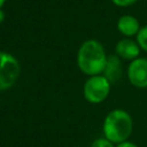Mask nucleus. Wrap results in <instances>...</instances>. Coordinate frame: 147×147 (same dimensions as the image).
Masks as SVG:
<instances>
[{"instance_id": "4468645a", "label": "nucleus", "mask_w": 147, "mask_h": 147, "mask_svg": "<svg viewBox=\"0 0 147 147\" xmlns=\"http://www.w3.org/2000/svg\"><path fill=\"white\" fill-rule=\"evenodd\" d=\"M5 1H6V0H0V9H1V7L3 6V3H5Z\"/></svg>"}, {"instance_id": "9d476101", "label": "nucleus", "mask_w": 147, "mask_h": 147, "mask_svg": "<svg viewBox=\"0 0 147 147\" xmlns=\"http://www.w3.org/2000/svg\"><path fill=\"white\" fill-rule=\"evenodd\" d=\"M90 147H115V145H114L111 141H109L108 139H106V138L103 137V138H98V139H95V140L91 144Z\"/></svg>"}, {"instance_id": "1a4fd4ad", "label": "nucleus", "mask_w": 147, "mask_h": 147, "mask_svg": "<svg viewBox=\"0 0 147 147\" xmlns=\"http://www.w3.org/2000/svg\"><path fill=\"white\" fill-rule=\"evenodd\" d=\"M137 41L139 47H141L144 51L147 52V25L141 28L137 33Z\"/></svg>"}, {"instance_id": "f8f14e48", "label": "nucleus", "mask_w": 147, "mask_h": 147, "mask_svg": "<svg viewBox=\"0 0 147 147\" xmlns=\"http://www.w3.org/2000/svg\"><path fill=\"white\" fill-rule=\"evenodd\" d=\"M115 147H138V146H137L134 142L126 140V141H124V142H121V144L115 145Z\"/></svg>"}, {"instance_id": "20e7f679", "label": "nucleus", "mask_w": 147, "mask_h": 147, "mask_svg": "<svg viewBox=\"0 0 147 147\" xmlns=\"http://www.w3.org/2000/svg\"><path fill=\"white\" fill-rule=\"evenodd\" d=\"M20 72L21 67L17 59L7 52H0V91L11 87Z\"/></svg>"}, {"instance_id": "39448f33", "label": "nucleus", "mask_w": 147, "mask_h": 147, "mask_svg": "<svg viewBox=\"0 0 147 147\" xmlns=\"http://www.w3.org/2000/svg\"><path fill=\"white\" fill-rule=\"evenodd\" d=\"M127 78L136 87H147V59L138 57L133 60L127 68Z\"/></svg>"}, {"instance_id": "6e6552de", "label": "nucleus", "mask_w": 147, "mask_h": 147, "mask_svg": "<svg viewBox=\"0 0 147 147\" xmlns=\"http://www.w3.org/2000/svg\"><path fill=\"white\" fill-rule=\"evenodd\" d=\"M105 77L111 83L114 80H117L121 76V62L117 56L111 55L107 59V64L105 69Z\"/></svg>"}, {"instance_id": "f257e3e1", "label": "nucleus", "mask_w": 147, "mask_h": 147, "mask_svg": "<svg viewBox=\"0 0 147 147\" xmlns=\"http://www.w3.org/2000/svg\"><path fill=\"white\" fill-rule=\"evenodd\" d=\"M107 56L101 42L94 39L86 40L78 49L77 63L79 69L88 75L96 76L105 71L107 64Z\"/></svg>"}, {"instance_id": "9b49d317", "label": "nucleus", "mask_w": 147, "mask_h": 147, "mask_svg": "<svg viewBox=\"0 0 147 147\" xmlns=\"http://www.w3.org/2000/svg\"><path fill=\"white\" fill-rule=\"evenodd\" d=\"M115 5L117 6H129V5H132L133 2H136L137 0H111Z\"/></svg>"}, {"instance_id": "0eeeda50", "label": "nucleus", "mask_w": 147, "mask_h": 147, "mask_svg": "<svg viewBox=\"0 0 147 147\" xmlns=\"http://www.w3.org/2000/svg\"><path fill=\"white\" fill-rule=\"evenodd\" d=\"M117 29L124 36H133L139 32V22L134 16L124 15L121 16L117 22Z\"/></svg>"}, {"instance_id": "ddd939ff", "label": "nucleus", "mask_w": 147, "mask_h": 147, "mask_svg": "<svg viewBox=\"0 0 147 147\" xmlns=\"http://www.w3.org/2000/svg\"><path fill=\"white\" fill-rule=\"evenodd\" d=\"M3 18H5V13L2 11V9H0V23L3 21Z\"/></svg>"}, {"instance_id": "7ed1b4c3", "label": "nucleus", "mask_w": 147, "mask_h": 147, "mask_svg": "<svg viewBox=\"0 0 147 147\" xmlns=\"http://www.w3.org/2000/svg\"><path fill=\"white\" fill-rule=\"evenodd\" d=\"M110 92V82L101 75L91 76L84 84V98L91 103H100L106 100Z\"/></svg>"}, {"instance_id": "423d86ee", "label": "nucleus", "mask_w": 147, "mask_h": 147, "mask_svg": "<svg viewBox=\"0 0 147 147\" xmlns=\"http://www.w3.org/2000/svg\"><path fill=\"white\" fill-rule=\"evenodd\" d=\"M115 49H116V54L119 57H123L125 60H136V59H138L137 56L140 53L139 45L129 38L119 40L117 42Z\"/></svg>"}, {"instance_id": "f03ea898", "label": "nucleus", "mask_w": 147, "mask_h": 147, "mask_svg": "<svg viewBox=\"0 0 147 147\" xmlns=\"http://www.w3.org/2000/svg\"><path fill=\"white\" fill-rule=\"evenodd\" d=\"M133 131V121L130 114L123 109H114L107 114L102 124V132L106 139L114 145L124 142Z\"/></svg>"}]
</instances>
